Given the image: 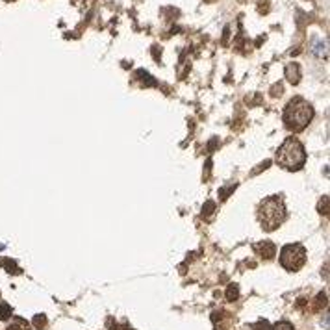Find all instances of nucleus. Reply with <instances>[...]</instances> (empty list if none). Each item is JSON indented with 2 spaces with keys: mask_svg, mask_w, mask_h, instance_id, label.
<instances>
[{
  "mask_svg": "<svg viewBox=\"0 0 330 330\" xmlns=\"http://www.w3.org/2000/svg\"><path fill=\"white\" fill-rule=\"evenodd\" d=\"M258 217H260L262 226H264L267 232L278 228L280 224L284 222V219H286V208H284L282 198H278V197L266 198V200L260 204V208H258Z\"/></svg>",
  "mask_w": 330,
  "mask_h": 330,
  "instance_id": "nucleus-3",
  "label": "nucleus"
},
{
  "mask_svg": "<svg viewBox=\"0 0 330 330\" xmlns=\"http://www.w3.org/2000/svg\"><path fill=\"white\" fill-rule=\"evenodd\" d=\"M314 117V108L304 100V98H293L284 110V122L292 132H300L308 126V122Z\"/></svg>",
  "mask_w": 330,
  "mask_h": 330,
  "instance_id": "nucleus-1",
  "label": "nucleus"
},
{
  "mask_svg": "<svg viewBox=\"0 0 330 330\" xmlns=\"http://www.w3.org/2000/svg\"><path fill=\"white\" fill-rule=\"evenodd\" d=\"M306 162V150L295 138H288L276 152V164L288 171H298Z\"/></svg>",
  "mask_w": 330,
  "mask_h": 330,
  "instance_id": "nucleus-2",
  "label": "nucleus"
},
{
  "mask_svg": "<svg viewBox=\"0 0 330 330\" xmlns=\"http://www.w3.org/2000/svg\"><path fill=\"white\" fill-rule=\"evenodd\" d=\"M214 208H216V204H214V202H206V208H202V214L206 212V216H212Z\"/></svg>",
  "mask_w": 330,
  "mask_h": 330,
  "instance_id": "nucleus-15",
  "label": "nucleus"
},
{
  "mask_svg": "<svg viewBox=\"0 0 330 330\" xmlns=\"http://www.w3.org/2000/svg\"><path fill=\"white\" fill-rule=\"evenodd\" d=\"M138 76H141V80H143V82H146L148 84V86H156V82H154V80H150V74H146L145 70H140V72H138Z\"/></svg>",
  "mask_w": 330,
  "mask_h": 330,
  "instance_id": "nucleus-13",
  "label": "nucleus"
},
{
  "mask_svg": "<svg viewBox=\"0 0 330 330\" xmlns=\"http://www.w3.org/2000/svg\"><path fill=\"white\" fill-rule=\"evenodd\" d=\"M256 330H267V323H266V321H264V323H260V324H258V328H256Z\"/></svg>",
  "mask_w": 330,
  "mask_h": 330,
  "instance_id": "nucleus-16",
  "label": "nucleus"
},
{
  "mask_svg": "<svg viewBox=\"0 0 330 330\" xmlns=\"http://www.w3.org/2000/svg\"><path fill=\"white\" fill-rule=\"evenodd\" d=\"M26 321H22V319H15V323L10 324V328L8 330H26Z\"/></svg>",
  "mask_w": 330,
  "mask_h": 330,
  "instance_id": "nucleus-11",
  "label": "nucleus"
},
{
  "mask_svg": "<svg viewBox=\"0 0 330 330\" xmlns=\"http://www.w3.org/2000/svg\"><path fill=\"white\" fill-rule=\"evenodd\" d=\"M271 330H293V324H290L288 321H280L276 323Z\"/></svg>",
  "mask_w": 330,
  "mask_h": 330,
  "instance_id": "nucleus-12",
  "label": "nucleus"
},
{
  "mask_svg": "<svg viewBox=\"0 0 330 330\" xmlns=\"http://www.w3.org/2000/svg\"><path fill=\"white\" fill-rule=\"evenodd\" d=\"M286 78L292 84H298V80H300V69H298L297 64H290V65H288V67H286Z\"/></svg>",
  "mask_w": 330,
  "mask_h": 330,
  "instance_id": "nucleus-6",
  "label": "nucleus"
},
{
  "mask_svg": "<svg viewBox=\"0 0 330 330\" xmlns=\"http://www.w3.org/2000/svg\"><path fill=\"white\" fill-rule=\"evenodd\" d=\"M34 324H36L38 328H43L44 324H46V318H44V316H36V319H34Z\"/></svg>",
  "mask_w": 330,
  "mask_h": 330,
  "instance_id": "nucleus-14",
  "label": "nucleus"
},
{
  "mask_svg": "<svg viewBox=\"0 0 330 330\" xmlns=\"http://www.w3.org/2000/svg\"><path fill=\"white\" fill-rule=\"evenodd\" d=\"M326 306V295L324 293H319L318 297H316V304H314V310L319 312L321 308H324Z\"/></svg>",
  "mask_w": 330,
  "mask_h": 330,
  "instance_id": "nucleus-8",
  "label": "nucleus"
},
{
  "mask_svg": "<svg viewBox=\"0 0 330 330\" xmlns=\"http://www.w3.org/2000/svg\"><path fill=\"white\" fill-rule=\"evenodd\" d=\"M304 262H306V250L302 245H297V243L286 245V247L282 248V252H280V264L288 271H297V269H300V267L304 266Z\"/></svg>",
  "mask_w": 330,
  "mask_h": 330,
  "instance_id": "nucleus-4",
  "label": "nucleus"
},
{
  "mask_svg": "<svg viewBox=\"0 0 330 330\" xmlns=\"http://www.w3.org/2000/svg\"><path fill=\"white\" fill-rule=\"evenodd\" d=\"M238 295H240V290H238V286H236V284H232V286L228 288V292H226V298L234 302L236 298H238Z\"/></svg>",
  "mask_w": 330,
  "mask_h": 330,
  "instance_id": "nucleus-10",
  "label": "nucleus"
},
{
  "mask_svg": "<svg viewBox=\"0 0 330 330\" xmlns=\"http://www.w3.org/2000/svg\"><path fill=\"white\" fill-rule=\"evenodd\" d=\"M256 250H260V254L266 258V260H271V258L274 256L276 247H274L271 242H264V243H260V245H256Z\"/></svg>",
  "mask_w": 330,
  "mask_h": 330,
  "instance_id": "nucleus-5",
  "label": "nucleus"
},
{
  "mask_svg": "<svg viewBox=\"0 0 330 330\" xmlns=\"http://www.w3.org/2000/svg\"><path fill=\"white\" fill-rule=\"evenodd\" d=\"M312 52L319 58H326V43H324L323 39H316L314 41V46H312Z\"/></svg>",
  "mask_w": 330,
  "mask_h": 330,
  "instance_id": "nucleus-7",
  "label": "nucleus"
},
{
  "mask_svg": "<svg viewBox=\"0 0 330 330\" xmlns=\"http://www.w3.org/2000/svg\"><path fill=\"white\" fill-rule=\"evenodd\" d=\"M12 316V308L6 304V302H0V319L4 321V319H8Z\"/></svg>",
  "mask_w": 330,
  "mask_h": 330,
  "instance_id": "nucleus-9",
  "label": "nucleus"
}]
</instances>
